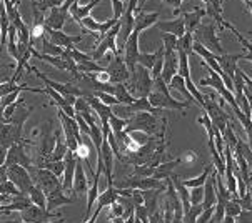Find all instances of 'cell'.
I'll return each mask as SVG.
<instances>
[{
	"label": "cell",
	"instance_id": "cell-1",
	"mask_svg": "<svg viewBox=\"0 0 252 223\" xmlns=\"http://www.w3.org/2000/svg\"><path fill=\"white\" fill-rule=\"evenodd\" d=\"M169 85L160 79H156L154 80V88L149 95V102L154 109H159V110H165V109H170V110H179L182 113H186L184 110H187L189 104L187 102H177L176 98L170 95L169 92Z\"/></svg>",
	"mask_w": 252,
	"mask_h": 223
},
{
	"label": "cell",
	"instance_id": "cell-2",
	"mask_svg": "<svg viewBox=\"0 0 252 223\" xmlns=\"http://www.w3.org/2000/svg\"><path fill=\"white\" fill-rule=\"evenodd\" d=\"M126 85L135 98H144V97L147 98L154 88V79L151 75V70L145 68L144 65H140V63H137L135 70L130 74L129 84H126Z\"/></svg>",
	"mask_w": 252,
	"mask_h": 223
},
{
	"label": "cell",
	"instance_id": "cell-3",
	"mask_svg": "<svg viewBox=\"0 0 252 223\" xmlns=\"http://www.w3.org/2000/svg\"><path fill=\"white\" fill-rule=\"evenodd\" d=\"M194 40L199 42L206 47L207 50H211L212 54L216 55H224V49L220 45V40H219V33H217V28H216V22H207V24H200L197 28L194 30Z\"/></svg>",
	"mask_w": 252,
	"mask_h": 223
},
{
	"label": "cell",
	"instance_id": "cell-4",
	"mask_svg": "<svg viewBox=\"0 0 252 223\" xmlns=\"http://www.w3.org/2000/svg\"><path fill=\"white\" fill-rule=\"evenodd\" d=\"M119 32H121V24L117 22L104 37H102V40L95 45V49L92 50V55H91L92 60H95V62L99 63L107 52H112L114 55H121V49L117 47Z\"/></svg>",
	"mask_w": 252,
	"mask_h": 223
},
{
	"label": "cell",
	"instance_id": "cell-5",
	"mask_svg": "<svg viewBox=\"0 0 252 223\" xmlns=\"http://www.w3.org/2000/svg\"><path fill=\"white\" fill-rule=\"evenodd\" d=\"M157 120L156 115L149 113V112H139V113L132 115L129 118V123L126 127V134H130V132H145V134H154L157 130Z\"/></svg>",
	"mask_w": 252,
	"mask_h": 223
},
{
	"label": "cell",
	"instance_id": "cell-6",
	"mask_svg": "<svg viewBox=\"0 0 252 223\" xmlns=\"http://www.w3.org/2000/svg\"><path fill=\"white\" fill-rule=\"evenodd\" d=\"M27 170L31 171L33 183L37 187H40L45 195H49L50 192L57 190V188H62V180L55 173H52L49 168H33V167H31Z\"/></svg>",
	"mask_w": 252,
	"mask_h": 223
},
{
	"label": "cell",
	"instance_id": "cell-7",
	"mask_svg": "<svg viewBox=\"0 0 252 223\" xmlns=\"http://www.w3.org/2000/svg\"><path fill=\"white\" fill-rule=\"evenodd\" d=\"M7 175H8V180H10V182L25 195H29V192L32 190V187L35 185L31 171L25 168V167H20V165L7 167Z\"/></svg>",
	"mask_w": 252,
	"mask_h": 223
},
{
	"label": "cell",
	"instance_id": "cell-8",
	"mask_svg": "<svg viewBox=\"0 0 252 223\" xmlns=\"http://www.w3.org/2000/svg\"><path fill=\"white\" fill-rule=\"evenodd\" d=\"M20 218H22L24 223H45L50 222L52 218H61V213H54L49 212L45 208H40L37 205L31 203L27 208H24L20 212Z\"/></svg>",
	"mask_w": 252,
	"mask_h": 223
},
{
	"label": "cell",
	"instance_id": "cell-9",
	"mask_svg": "<svg viewBox=\"0 0 252 223\" xmlns=\"http://www.w3.org/2000/svg\"><path fill=\"white\" fill-rule=\"evenodd\" d=\"M105 70L109 72L110 75V84H127V80L130 79V72L127 68L126 62H124V57L121 55H114L112 60L107 63Z\"/></svg>",
	"mask_w": 252,
	"mask_h": 223
},
{
	"label": "cell",
	"instance_id": "cell-10",
	"mask_svg": "<svg viewBox=\"0 0 252 223\" xmlns=\"http://www.w3.org/2000/svg\"><path fill=\"white\" fill-rule=\"evenodd\" d=\"M77 162H79L77 153L67 150L65 157H63V177H62V190L63 192H74V175H75Z\"/></svg>",
	"mask_w": 252,
	"mask_h": 223
},
{
	"label": "cell",
	"instance_id": "cell-11",
	"mask_svg": "<svg viewBox=\"0 0 252 223\" xmlns=\"http://www.w3.org/2000/svg\"><path fill=\"white\" fill-rule=\"evenodd\" d=\"M139 32H132V35L129 37V40H127L126 47H124V62H126L127 68H129V72L135 70V67H137L139 63Z\"/></svg>",
	"mask_w": 252,
	"mask_h": 223
},
{
	"label": "cell",
	"instance_id": "cell-12",
	"mask_svg": "<svg viewBox=\"0 0 252 223\" xmlns=\"http://www.w3.org/2000/svg\"><path fill=\"white\" fill-rule=\"evenodd\" d=\"M45 35L54 45H59L62 49H72L75 44H79L82 40V35H67L62 30H52V28H47Z\"/></svg>",
	"mask_w": 252,
	"mask_h": 223
},
{
	"label": "cell",
	"instance_id": "cell-13",
	"mask_svg": "<svg viewBox=\"0 0 252 223\" xmlns=\"http://www.w3.org/2000/svg\"><path fill=\"white\" fill-rule=\"evenodd\" d=\"M117 22H119V20H115V19H110V20H107V22H97L94 17L89 15V17H85L82 22H80V27H82V32H85V33L99 32V35L104 37L105 33H107Z\"/></svg>",
	"mask_w": 252,
	"mask_h": 223
},
{
	"label": "cell",
	"instance_id": "cell-14",
	"mask_svg": "<svg viewBox=\"0 0 252 223\" xmlns=\"http://www.w3.org/2000/svg\"><path fill=\"white\" fill-rule=\"evenodd\" d=\"M22 134V125H15V123H2L0 125V143L7 150L15 145L20 140Z\"/></svg>",
	"mask_w": 252,
	"mask_h": 223
},
{
	"label": "cell",
	"instance_id": "cell-15",
	"mask_svg": "<svg viewBox=\"0 0 252 223\" xmlns=\"http://www.w3.org/2000/svg\"><path fill=\"white\" fill-rule=\"evenodd\" d=\"M177 72H179V54H177V50L176 52H170V54L164 52V67H162L160 79L169 85L170 80L177 75Z\"/></svg>",
	"mask_w": 252,
	"mask_h": 223
},
{
	"label": "cell",
	"instance_id": "cell-16",
	"mask_svg": "<svg viewBox=\"0 0 252 223\" xmlns=\"http://www.w3.org/2000/svg\"><path fill=\"white\" fill-rule=\"evenodd\" d=\"M5 167H10V165H20V167H25V168H31V160L29 157L25 155L24 148L20 143H15L12 145L10 148L7 150V158H5Z\"/></svg>",
	"mask_w": 252,
	"mask_h": 223
},
{
	"label": "cell",
	"instance_id": "cell-17",
	"mask_svg": "<svg viewBox=\"0 0 252 223\" xmlns=\"http://www.w3.org/2000/svg\"><path fill=\"white\" fill-rule=\"evenodd\" d=\"M157 27L162 33H170V35H176L181 38L186 35V22H184V17H177L172 20H164V22H157Z\"/></svg>",
	"mask_w": 252,
	"mask_h": 223
},
{
	"label": "cell",
	"instance_id": "cell-18",
	"mask_svg": "<svg viewBox=\"0 0 252 223\" xmlns=\"http://www.w3.org/2000/svg\"><path fill=\"white\" fill-rule=\"evenodd\" d=\"M89 178H87V171H85V167L82 164V160L77 162V167H75V175H74V194L75 196L77 195H84L89 192Z\"/></svg>",
	"mask_w": 252,
	"mask_h": 223
},
{
	"label": "cell",
	"instance_id": "cell-19",
	"mask_svg": "<svg viewBox=\"0 0 252 223\" xmlns=\"http://www.w3.org/2000/svg\"><path fill=\"white\" fill-rule=\"evenodd\" d=\"M216 173L217 171L212 170V173L209 175L207 182L204 183V201L202 208H214L217 203V190H216Z\"/></svg>",
	"mask_w": 252,
	"mask_h": 223
},
{
	"label": "cell",
	"instance_id": "cell-20",
	"mask_svg": "<svg viewBox=\"0 0 252 223\" xmlns=\"http://www.w3.org/2000/svg\"><path fill=\"white\" fill-rule=\"evenodd\" d=\"M241 58H244V54H234L230 55L225 52L224 55H217V62L222 68V72H225L230 79L234 80V75H236V70H237V62Z\"/></svg>",
	"mask_w": 252,
	"mask_h": 223
},
{
	"label": "cell",
	"instance_id": "cell-21",
	"mask_svg": "<svg viewBox=\"0 0 252 223\" xmlns=\"http://www.w3.org/2000/svg\"><path fill=\"white\" fill-rule=\"evenodd\" d=\"M206 7H200V8H194L192 12H184V22H186V32L194 33V30L199 27L202 19H206Z\"/></svg>",
	"mask_w": 252,
	"mask_h": 223
},
{
	"label": "cell",
	"instance_id": "cell-22",
	"mask_svg": "<svg viewBox=\"0 0 252 223\" xmlns=\"http://www.w3.org/2000/svg\"><path fill=\"white\" fill-rule=\"evenodd\" d=\"M67 14H69V12H63L61 7L50 8L49 14L45 17V27L52 28V30H62L63 24H65Z\"/></svg>",
	"mask_w": 252,
	"mask_h": 223
},
{
	"label": "cell",
	"instance_id": "cell-23",
	"mask_svg": "<svg viewBox=\"0 0 252 223\" xmlns=\"http://www.w3.org/2000/svg\"><path fill=\"white\" fill-rule=\"evenodd\" d=\"M159 20V12H151V14H145V12H139L135 14V27L134 32H142L145 28H151L157 24Z\"/></svg>",
	"mask_w": 252,
	"mask_h": 223
},
{
	"label": "cell",
	"instance_id": "cell-24",
	"mask_svg": "<svg viewBox=\"0 0 252 223\" xmlns=\"http://www.w3.org/2000/svg\"><path fill=\"white\" fill-rule=\"evenodd\" d=\"M100 2H102V0H92V2L87 3V5H79V2H77L69 8V14H70L72 19H74L75 22L80 25V22H82L85 17H89V14L92 12V8L95 5H99Z\"/></svg>",
	"mask_w": 252,
	"mask_h": 223
},
{
	"label": "cell",
	"instance_id": "cell-25",
	"mask_svg": "<svg viewBox=\"0 0 252 223\" xmlns=\"http://www.w3.org/2000/svg\"><path fill=\"white\" fill-rule=\"evenodd\" d=\"M74 200L75 198H69V196L63 194L62 188H57V190L50 192V194L47 195V210H49V212H54L57 207H61V205H69Z\"/></svg>",
	"mask_w": 252,
	"mask_h": 223
},
{
	"label": "cell",
	"instance_id": "cell-26",
	"mask_svg": "<svg viewBox=\"0 0 252 223\" xmlns=\"http://www.w3.org/2000/svg\"><path fill=\"white\" fill-rule=\"evenodd\" d=\"M119 188H115L114 185H109L107 190L102 192V194L99 195V198H97V207L100 208H105V207H110L112 203H115V201L119 200Z\"/></svg>",
	"mask_w": 252,
	"mask_h": 223
},
{
	"label": "cell",
	"instance_id": "cell-27",
	"mask_svg": "<svg viewBox=\"0 0 252 223\" xmlns=\"http://www.w3.org/2000/svg\"><path fill=\"white\" fill-rule=\"evenodd\" d=\"M67 150H69V148H67L65 140H63L62 134H61V132H57V134H55V147L52 150V153H50L49 162H61V160H63Z\"/></svg>",
	"mask_w": 252,
	"mask_h": 223
},
{
	"label": "cell",
	"instance_id": "cell-28",
	"mask_svg": "<svg viewBox=\"0 0 252 223\" xmlns=\"http://www.w3.org/2000/svg\"><path fill=\"white\" fill-rule=\"evenodd\" d=\"M114 87H115L114 97L117 98L119 104H122V105H132V104H134L135 97L129 92V88H127L126 84H115Z\"/></svg>",
	"mask_w": 252,
	"mask_h": 223
},
{
	"label": "cell",
	"instance_id": "cell-29",
	"mask_svg": "<svg viewBox=\"0 0 252 223\" xmlns=\"http://www.w3.org/2000/svg\"><path fill=\"white\" fill-rule=\"evenodd\" d=\"M212 170H214V165L212 164H207L206 168H204L202 173L199 175V177H194V178H189L184 182V185H186L187 188H197V187H204V183L207 182L209 175L212 173Z\"/></svg>",
	"mask_w": 252,
	"mask_h": 223
},
{
	"label": "cell",
	"instance_id": "cell-30",
	"mask_svg": "<svg viewBox=\"0 0 252 223\" xmlns=\"http://www.w3.org/2000/svg\"><path fill=\"white\" fill-rule=\"evenodd\" d=\"M169 88H172V90H179V92H181V95H182V97H186L187 100H194V97L190 95L189 90H187V87H186V79H184V77H181L179 74H177L176 77H174L172 80H170ZM194 102H195V100H194Z\"/></svg>",
	"mask_w": 252,
	"mask_h": 223
},
{
	"label": "cell",
	"instance_id": "cell-31",
	"mask_svg": "<svg viewBox=\"0 0 252 223\" xmlns=\"http://www.w3.org/2000/svg\"><path fill=\"white\" fill-rule=\"evenodd\" d=\"M29 198L32 200L33 205H37V207L40 208H45L47 210V195L44 194V190H42L40 187L33 185L32 190L29 192Z\"/></svg>",
	"mask_w": 252,
	"mask_h": 223
},
{
	"label": "cell",
	"instance_id": "cell-32",
	"mask_svg": "<svg viewBox=\"0 0 252 223\" xmlns=\"http://www.w3.org/2000/svg\"><path fill=\"white\" fill-rule=\"evenodd\" d=\"M127 123H129V120H127V118H119L117 115H112V117H110L109 125H110V132L115 135V139H119V137L124 134Z\"/></svg>",
	"mask_w": 252,
	"mask_h": 223
},
{
	"label": "cell",
	"instance_id": "cell-33",
	"mask_svg": "<svg viewBox=\"0 0 252 223\" xmlns=\"http://www.w3.org/2000/svg\"><path fill=\"white\" fill-rule=\"evenodd\" d=\"M162 54H164V47H160V49L154 54H140L139 55V63L140 65H144L145 68H149V70H152L154 65H156V62H157V58H159Z\"/></svg>",
	"mask_w": 252,
	"mask_h": 223
},
{
	"label": "cell",
	"instance_id": "cell-34",
	"mask_svg": "<svg viewBox=\"0 0 252 223\" xmlns=\"http://www.w3.org/2000/svg\"><path fill=\"white\" fill-rule=\"evenodd\" d=\"M177 54H179V72H177V74L181 77H184V79H189V77H190L189 54H186L181 49H177Z\"/></svg>",
	"mask_w": 252,
	"mask_h": 223
},
{
	"label": "cell",
	"instance_id": "cell-35",
	"mask_svg": "<svg viewBox=\"0 0 252 223\" xmlns=\"http://www.w3.org/2000/svg\"><path fill=\"white\" fill-rule=\"evenodd\" d=\"M42 54L44 55H52V57H62L63 54V49L59 45H54L52 42L47 38V35L44 37V40H42Z\"/></svg>",
	"mask_w": 252,
	"mask_h": 223
},
{
	"label": "cell",
	"instance_id": "cell-36",
	"mask_svg": "<svg viewBox=\"0 0 252 223\" xmlns=\"http://www.w3.org/2000/svg\"><path fill=\"white\" fill-rule=\"evenodd\" d=\"M162 47H164V52L170 54V52H176L177 50V44H179V38L176 35H170V33H162Z\"/></svg>",
	"mask_w": 252,
	"mask_h": 223
},
{
	"label": "cell",
	"instance_id": "cell-37",
	"mask_svg": "<svg viewBox=\"0 0 252 223\" xmlns=\"http://www.w3.org/2000/svg\"><path fill=\"white\" fill-rule=\"evenodd\" d=\"M241 212H242V207H241L239 198H230L227 203H225V217L237 218L241 215Z\"/></svg>",
	"mask_w": 252,
	"mask_h": 223
},
{
	"label": "cell",
	"instance_id": "cell-38",
	"mask_svg": "<svg viewBox=\"0 0 252 223\" xmlns=\"http://www.w3.org/2000/svg\"><path fill=\"white\" fill-rule=\"evenodd\" d=\"M192 47H194V35L190 32H186V35L179 38V44H177V49L184 50L186 54H194L192 52Z\"/></svg>",
	"mask_w": 252,
	"mask_h": 223
},
{
	"label": "cell",
	"instance_id": "cell-39",
	"mask_svg": "<svg viewBox=\"0 0 252 223\" xmlns=\"http://www.w3.org/2000/svg\"><path fill=\"white\" fill-rule=\"evenodd\" d=\"M63 2H65V0H40V2L33 3V7H37L40 12H45V10H50V8L63 5Z\"/></svg>",
	"mask_w": 252,
	"mask_h": 223
},
{
	"label": "cell",
	"instance_id": "cell-40",
	"mask_svg": "<svg viewBox=\"0 0 252 223\" xmlns=\"http://www.w3.org/2000/svg\"><path fill=\"white\" fill-rule=\"evenodd\" d=\"M204 201V187L190 188V205H202Z\"/></svg>",
	"mask_w": 252,
	"mask_h": 223
},
{
	"label": "cell",
	"instance_id": "cell-41",
	"mask_svg": "<svg viewBox=\"0 0 252 223\" xmlns=\"http://www.w3.org/2000/svg\"><path fill=\"white\" fill-rule=\"evenodd\" d=\"M42 168H49L52 173L57 175V177H63V160H61V162H47Z\"/></svg>",
	"mask_w": 252,
	"mask_h": 223
},
{
	"label": "cell",
	"instance_id": "cell-42",
	"mask_svg": "<svg viewBox=\"0 0 252 223\" xmlns=\"http://www.w3.org/2000/svg\"><path fill=\"white\" fill-rule=\"evenodd\" d=\"M94 95L99 98L102 104H105V105H109V107H114V105H117V104H119L117 98H115L114 95H110V93H105V92H94Z\"/></svg>",
	"mask_w": 252,
	"mask_h": 223
},
{
	"label": "cell",
	"instance_id": "cell-43",
	"mask_svg": "<svg viewBox=\"0 0 252 223\" xmlns=\"http://www.w3.org/2000/svg\"><path fill=\"white\" fill-rule=\"evenodd\" d=\"M22 85H15V82H12V80H8V82H3L0 84V97H5L8 93L15 92V90H19Z\"/></svg>",
	"mask_w": 252,
	"mask_h": 223
},
{
	"label": "cell",
	"instance_id": "cell-44",
	"mask_svg": "<svg viewBox=\"0 0 252 223\" xmlns=\"http://www.w3.org/2000/svg\"><path fill=\"white\" fill-rule=\"evenodd\" d=\"M77 157H79V160H89V155H91V145L85 143V141H82V143L79 145V148H77Z\"/></svg>",
	"mask_w": 252,
	"mask_h": 223
},
{
	"label": "cell",
	"instance_id": "cell-45",
	"mask_svg": "<svg viewBox=\"0 0 252 223\" xmlns=\"http://www.w3.org/2000/svg\"><path fill=\"white\" fill-rule=\"evenodd\" d=\"M112 2V8H114V17L112 19L119 20L124 14V10H126V3L122 2V0H110Z\"/></svg>",
	"mask_w": 252,
	"mask_h": 223
},
{
	"label": "cell",
	"instance_id": "cell-46",
	"mask_svg": "<svg viewBox=\"0 0 252 223\" xmlns=\"http://www.w3.org/2000/svg\"><path fill=\"white\" fill-rule=\"evenodd\" d=\"M179 158H181V164H186V165H194L195 162L199 160V155H197V153H195V152H192V150H190V152H186L182 157H179Z\"/></svg>",
	"mask_w": 252,
	"mask_h": 223
},
{
	"label": "cell",
	"instance_id": "cell-47",
	"mask_svg": "<svg viewBox=\"0 0 252 223\" xmlns=\"http://www.w3.org/2000/svg\"><path fill=\"white\" fill-rule=\"evenodd\" d=\"M109 210H110V218L112 217H121L122 218V215H124V207H122V203H119V201H115V203H112L109 207Z\"/></svg>",
	"mask_w": 252,
	"mask_h": 223
},
{
	"label": "cell",
	"instance_id": "cell-48",
	"mask_svg": "<svg viewBox=\"0 0 252 223\" xmlns=\"http://www.w3.org/2000/svg\"><path fill=\"white\" fill-rule=\"evenodd\" d=\"M164 3H167L169 7L174 8V15H181V7L184 5V0H164Z\"/></svg>",
	"mask_w": 252,
	"mask_h": 223
},
{
	"label": "cell",
	"instance_id": "cell-49",
	"mask_svg": "<svg viewBox=\"0 0 252 223\" xmlns=\"http://www.w3.org/2000/svg\"><path fill=\"white\" fill-rule=\"evenodd\" d=\"M5 158H7V148L0 143V165L5 164Z\"/></svg>",
	"mask_w": 252,
	"mask_h": 223
},
{
	"label": "cell",
	"instance_id": "cell-50",
	"mask_svg": "<svg viewBox=\"0 0 252 223\" xmlns=\"http://www.w3.org/2000/svg\"><path fill=\"white\" fill-rule=\"evenodd\" d=\"M99 215H100L99 210H94V215H92L91 218H89L87 222H84V223H95V222H97V217H99Z\"/></svg>",
	"mask_w": 252,
	"mask_h": 223
},
{
	"label": "cell",
	"instance_id": "cell-51",
	"mask_svg": "<svg viewBox=\"0 0 252 223\" xmlns=\"http://www.w3.org/2000/svg\"><path fill=\"white\" fill-rule=\"evenodd\" d=\"M110 223H126V222H124V218L121 217H112L110 218Z\"/></svg>",
	"mask_w": 252,
	"mask_h": 223
},
{
	"label": "cell",
	"instance_id": "cell-52",
	"mask_svg": "<svg viewBox=\"0 0 252 223\" xmlns=\"http://www.w3.org/2000/svg\"><path fill=\"white\" fill-rule=\"evenodd\" d=\"M10 2L14 3V5H19V3H20V0H10Z\"/></svg>",
	"mask_w": 252,
	"mask_h": 223
},
{
	"label": "cell",
	"instance_id": "cell-53",
	"mask_svg": "<svg viewBox=\"0 0 252 223\" xmlns=\"http://www.w3.org/2000/svg\"><path fill=\"white\" fill-rule=\"evenodd\" d=\"M200 2H202V3H204V5H206V2H207V0H200Z\"/></svg>",
	"mask_w": 252,
	"mask_h": 223
},
{
	"label": "cell",
	"instance_id": "cell-54",
	"mask_svg": "<svg viewBox=\"0 0 252 223\" xmlns=\"http://www.w3.org/2000/svg\"><path fill=\"white\" fill-rule=\"evenodd\" d=\"M0 105H2V97H0Z\"/></svg>",
	"mask_w": 252,
	"mask_h": 223
}]
</instances>
